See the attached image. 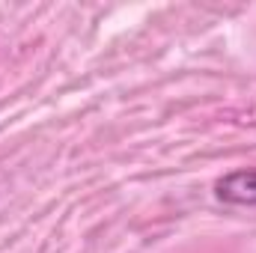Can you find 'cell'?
I'll return each instance as SVG.
<instances>
[{
  "label": "cell",
  "instance_id": "1",
  "mask_svg": "<svg viewBox=\"0 0 256 253\" xmlns=\"http://www.w3.org/2000/svg\"><path fill=\"white\" fill-rule=\"evenodd\" d=\"M218 200L232 206H256V170H236L218 182Z\"/></svg>",
  "mask_w": 256,
  "mask_h": 253
}]
</instances>
